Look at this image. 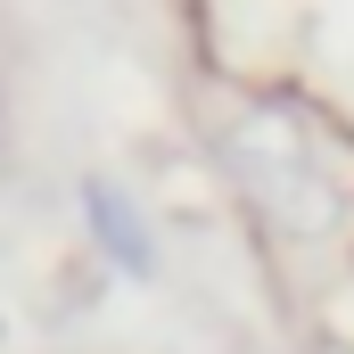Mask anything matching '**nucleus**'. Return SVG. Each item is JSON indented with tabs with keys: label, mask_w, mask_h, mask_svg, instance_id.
<instances>
[{
	"label": "nucleus",
	"mask_w": 354,
	"mask_h": 354,
	"mask_svg": "<svg viewBox=\"0 0 354 354\" xmlns=\"http://www.w3.org/2000/svg\"><path fill=\"white\" fill-rule=\"evenodd\" d=\"M223 174L280 239H330L354 206V165L330 149V124L297 99H248L223 124Z\"/></svg>",
	"instance_id": "obj_1"
},
{
	"label": "nucleus",
	"mask_w": 354,
	"mask_h": 354,
	"mask_svg": "<svg viewBox=\"0 0 354 354\" xmlns=\"http://www.w3.org/2000/svg\"><path fill=\"white\" fill-rule=\"evenodd\" d=\"M83 223H91V248L124 280H157V231H149V214H140V198L124 181L83 174Z\"/></svg>",
	"instance_id": "obj_2"
},
{
	"label": "nucleus",
	"mask_w": 354,
	"mask_h": 354,
	"mask_svg": "<svg viewBox=\"0 0 354 354\" xmlns=\"http://www.w3.org/2000/svg\"><path fill=\"white\" fill-rule=\"evenodd\" d=\"M0 149H8V107H0Z\"/></svg>",
	"instance_id": "obj_3"
},
{
	"label": "nucleus",
	"mask_w": 354,
	"mask_h": 354,
	"mask_svg": "<svg viewBox=\"0 0 354 354\" xmlns=\"http://www.w3.org/2000/svg\"><path fill=\"white\" fill-rule=\"evenodd\" d=\"M0 338H8V330H0Z\"/></svg>",
	"instance_id": "obj_4"
}]
</instances>
